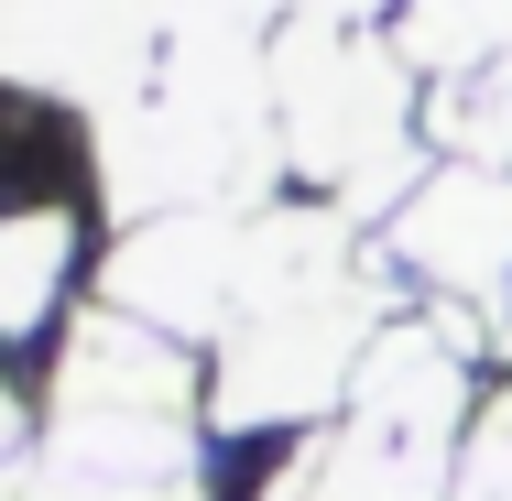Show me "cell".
<instances>
[{"instance_id": "6da1fadb", "label": "cell", "mask_w": 512, "mask_h": 501, "mask_svg": "<svg viewBox=\"0 0 512 501\" xmlns=\"http://www.w3.org/2000/svg\"><path fill=\"white\" fill-rule=\"evenodd\" d=\"M458 349L425 327H382L360 382H349V425L295 469V501H458L447 436H458Z\"/></svg>"}, {"instance_id": "ba28073f", "label": "cell", "mask_w": 512, "mask_h": 501, "mask_svg": "<svg viewBox=\"0 0 512 501\" xmlns=\"http://www.w3.org/2000/svg\"><path fill=\"white\" fill-rule=\"evenodd\" d=\"M11 501H207V491L197 480H66V469L22 458L11 469Z\"/></svg>"}, {"instance_id": "52a82bcc", "label": "cell", "mask_w": 512, "mask_h": 501, "mask_svg": "<svg viewBox=\"0 0 512 501\" xmlns=\"http://www.w3.org/2000/svg\"><path fill=\"white\" fill-rule=\"evenodd\" d=\"M414 66H447V77H480L512 55V0H414V33H404Z\"/></svg>"}, {"instance_id": "8992f818", "label": "cell", "mask_w": 512, "mask_h": 501, "mask_svg": "<svg viewBox=\"0 0 512 501\" xmlns=\"http://www.w3.org/2000/svg\"><path fill=\"white\" fill-rule=\"evenodd\" d=\"M66 262H77V207H11V229H0V327L11 338H33L55 316Z\"/></svg>"}, {"instance_id": "9c48e42d", "label": "cell", "mask_w": 512, "mask_h": 501, "mask_svg": "<svg viewBox=\"0 0 512 501\" xmlns=\"http://www.w3.org/2000/svg\"><path fill=\"white\" fill-rule=\"evenodd\" d=\"M458 501H512V393L480 414V436H469V469H458Z\"/></svg>"}, {"instance_id": "5b68a950", "label": "cell", "mask_w": 512, "mask_h": 501, "mask_svg": "<svg viewBox=\"0 0 512 501\" xmlns=\"http://www.w3.org/2000/svg\"><path fill=\"white\" fill-rule=\"evenodd\" d=\"M11 66L33 99L109 109L153 77V33L142 0H11Z\"/></svg>"}, {"instance_id": "3957f363", "label": "cell", "mask_w": 512, "mask_h": 501, "mask_svg": "<svg viewBox=\"0 0 512 501\" xmlns=\"http://www.w3.org/2000/svg\"><path fill=\"white\" fill-rule=\"evenodd\" d=\"M197 393L186 349L142 316H77L66 349H55V393H44V425H175Z\"/></svg>"}, {"instance_id": "30bf717a", "label": "cell", "mask_w": 512, "mask_h": 501, "mask_svg": "<svg viewBox=\"0 0 512 501\" xmlns=\"http://www.w3.org/2000/svg\"><path fill=\"white\" fill-rule=\"evenodd\" d=\"M273 501H295V480H284V491H273Z\"/></svg>"}, {"instance_id": "7a4b0ae2", "label": "cell", "mask_w": 512, "mask_h": 501, "mask_svg": "<svg viewBox=\"0 0 512 501\" xmlns=\"http://www.w3.org/2000/svg\"><path fill=\"white\" fill-rule=\"evenodd\" d=\"M273 109L284 153L338 197H382L404 175V66L360 44L349 22H295L273 55Z\"/></svg>"}, {"instance_id": "277c9868", "label": "cell", "mask_w": 512, "mask_h": 501, "mask_svg": "<svg viewBox=\"0 0 512 501\" xmlns=\"http://www.w3.org/2000/svg\"><path fill=\"white\" fill-rule=\"evenodd\" d=\"M393 251L447 305H502L512 295V175L502 164H447L436 186L393 207Z\"/></svg>"}]
</instances>
